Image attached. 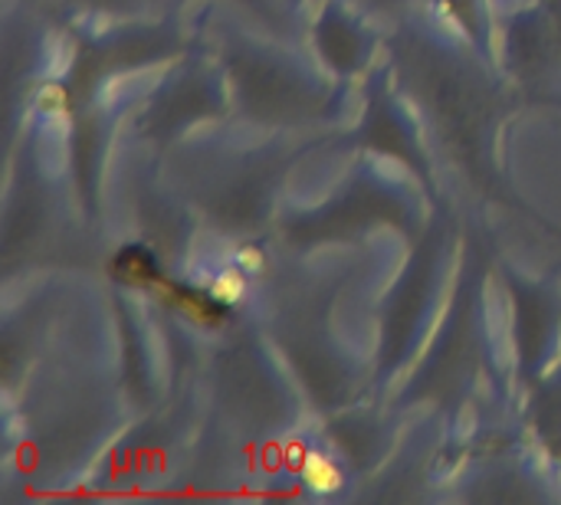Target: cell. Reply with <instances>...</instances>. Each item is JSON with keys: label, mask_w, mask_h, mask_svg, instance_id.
I'll list each match as a JSON object with an SVG mask.
<instances>
[{"label": "cell", "mask_w": 561, "mask_h": 505, "mask_svg": "<svg viewBox=\"0 0 561 505\" xmlns=\"http://www.w3.org/2000/svg\"><path fill=\"white\" fill-rule=\"evenodd\" d=\"M237 269L240 273H247V276H256L260 269H263V253L260 250H253V246H243L240 253H237Z\"/></svg>", "instance_id": "cell-3"}, {"label": "cell", "mask_w": 561, "mask_h": 505, "mask_svg": "<svg viewBox=\"0 0 561 505\" xmlns=\"http://www.w3.org/2000/svg\"><path fill=\"white\" fill-rule=\"evenodd\" d=\"M302 480L316 496H332L342 490V470L325 454H309L302 460Z\"/></svg>", "instance_id": "cell-1"}, {"label": "cell", "mask_w": 561, "mask_h": 505, "mask_svg": "<svg viewBox=\"0 0 561 505\" xmlns=\"http://www.w3.org/2000/svg\"><path fill=\"white\" fill-rule=\"evenodd\" d=\"M247 273H240V269H224L214 283H210V299H217V302H237L243 292H247V279H243Z\"/></svg>", "instance_id": "cell-2"}]
</instances>
